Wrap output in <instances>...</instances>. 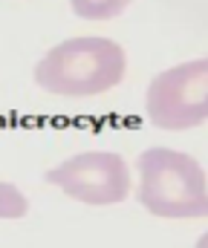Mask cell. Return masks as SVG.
Returning a JSON list of instances; mask_svg holds the SVG:
<instances>
[{"instance_id": "obj_4", "label": "cell", "mask_w": 208, "mask_h": 248, "mask_svg": "<svg viewBox=\"0 0 208 248\" xmlns=\"http://www.w3.org/2000/svg\"><path fill=\"white\" fill-rule=\"evenodd\" d=\"M47 185L84 205H119L130 196V170L125 156L113 150L75 153L44 173Z\"/></svg>"}, {"instance_id": "obj_5", "label": "cell", "mask_w": 208, "mask_h": 248, "mask_svg": "<svg viewBox=\"0 0 208 248\" xmlns=\"http://www.w3.org/2000/svg\"><path fill=\"white\" fill-rule=\"evenodd\" d=\"M133 0H69L72 15L81 20H113L119 17Z\"/></svg>"}, {"instance_id": "obj_1", "label": "cell", "mask_w": 208, "mask_h": 248, "mask_svg": "<svg viewBox=\"0 0 208 248\" xmlns=\"http://www.w3.org/2000/svg\"><path fill=\"white\" fill-rule=\"evenodd\" d=\"M128 55L110 38H67L35 63V84L61 98L101 95L125 81Z\"/></svg>"}, {"instance_id": "obj_3", "label": "cell", "mask_w": 208, "mask_h": 248, "mask_svg": "<svg viewBox=\"0 0 208 248\" xmlns=\"http://www.w3.org/2000/svg\"><path fill=\"white\" fill-rule=\"evenodd\" d=\"M144 116L168 133H182L208 122V55L162 69L147 84Z\"/></svg>"}, {"instance_id": "obj_2", "label": "cell", "mask_w": 208, "mask_h": 248, "mask_svg": "<svg viewBox=\"0 0 208 248\" xmlns=\"http://www.w3.org/2000/svg\"><path fill=\"white\" fill-rule=\"evenodd\" d=\"M136 199L159 219H203L208 217L206 168L171 147H147L136 159Z\"/></svg>"}, {"instance_id": "obj_7", "label": "cell", "mask_w": 208, "mask_h": 248, "mask_svg": "<svg viewBox=\"0 0 208 248\" xmlns=\"http://www.w3.org/2000/svg\"><path fill=\"white\" fill-rule=\"evenodd\" d=\"M194 248H208V231L200 237V240H197V243H194Z\"/></svg>"}, {"instance_id": "obj_6", "label": "cell", "mask_w": 208, "mask_h": 248, "mask_svg": "<svg viewBox=\"0 0 208 248\" xmlns=\"http://www.w3.org/2000/svg\"><path fill=\"white\" fill-rule=\"evenodd\" d=\"M29 214L26 193L12 182H0V219H23Z\"/></svg>"}]
</instances>
